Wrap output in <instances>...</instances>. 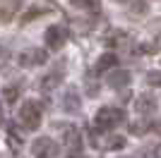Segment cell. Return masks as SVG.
<instances>
[{
  "instance_id": "11",
  "label": "cell",
  "mask_w": 161,
  "mask_h": 158,
  "mask_svg": "<svg viewBox=\"0 0 161 158\" xmlns=\"http://www.w3.org/2000/svg\"><path fill=\"white\" fill-rule=\"evenodd\" d=\"M63 82V74L60 72H53V74H46V77L41 79V89H46V91H51V89H55V86Z\"/></svg>"
},
{
  "instance_id": "15",
  "label": "cell",
  "mask_w": 161,
  "mask_h": 158,
  "mask_svg": "<svg viewBox=\"0 0 161 158\" xmlns=\"http://www.w3.org/2000/svg\"><path fill=\"white\" fill-rule=\"evenodd\" d=\"M130 10H132V14H147V0H130Z\"/></svg>"
},
{
  "instance_id": "9",
  "label": "cell",
  "mask_w": 161,
  "mask_h": 158,
  "mask_svg": "<svg viewBox=\"0 0 161 158\" xmlns=\"http://www.w3.org/2000/svg\"><path fill=\"white\" fill-rule=\"evenodd\" d=\"M113 65H118V55H115V53H103V55L96 60L94 70L96 72H106V70H111Z\"/></svg>"
},
{
  "instance_id": "14",
  "label": "cell",
  "mask_w": 161,
  "mask_h": 158,
  "mask_svg": "<svg viewBox=\"0 0 161 158\" xmlns=\"http://www.w3.org/2000/svg\"><path fill=\"white\" fill-rule=\"evenodd\" d=\"M128 129H130V134H137V137H142V134H147V132L152 129V125H149V122H130Z\"/></svg>"
},
{
  "instance_id": "1",
  "label": "cell",
  "mask_w": 161,
  "mask_h": 158,
  "mask_svg": "<svg viewBox=\"0 0 161 158\" xmlns=\"http://www.w3.org/2000/svg\"><path fill=\"white\" fill-rule=\"evenodd\" d=\"M123 122H128V115H125V110L120 105H103L94 115V125L101 132H111L118 125H123Z\"/></svg>"
},
{
  "instance_id": "18",
  "label": "cell",
  "mask_w": 161,
  "mask_h": 158,
  "mask_svg": "<svg viewBox=\"0 0 161 158\" xmlns=\"http://www.w3.org/2000/svg\"><path fill=\"white\" fill-rule=\"evenodd\" d=\"M10 58H12L10 48H7V46H0V67H5L7 62H10Z\"/></svg>"
},
{
  "instance_id": "12",
  "label": "cell",
  "mask_w": 161,
  "mask_h": 158,
  "mask_svg": "<svg viewBox=\"0 0 161 158\" xmlns=\"http://www.w3.org/2000/svg\"><path fill=\"white\" fill-rule=\"evenodd\" d=\"M72 7L82 12H99V0H72Z\"/></svg>"
},
{
  "instance_id": "16",
  "label": "cell",
  "mask_w": 161,
  "mask_h": 158,
  "mask_svg": "<svg viewBox=\"0 0 161 158\" xmlns=\"http://www.w3.org/2000/svg\"><path fill=\"white\" fill-rule=\"evenodd\" d=\"M123 146H125V139L123 137H108V144H106V149H123Z\"/></svg>"
},
{
  "instance_id": "8",
  "label": "cell",
  "mask_w": 161,
  "mask_h": 158,
  "mask_svg": "<svg viewBox=\"0 0 161 158\" xmlns=\"http://www.w3.org/2000/svg\"><path fill=\"white\" fill-rule=\"evenodd\" d=\"M135 110L140 113V115H152L156 110V98L152 93H140L135 98Z\"/></svg>"
},
{
  "instance_id": "21",
  "label": "cell",
  "mask_w": 161,
  "mask_h": 158,
  "mask_svg": "<svg viewBox=\"0 0 161 158\" xmlns=\"http://www.w3.org/2000/svg\"><path fill=\"white\" fill-rule=\"evenodd\" d=\"M113 3H130V0H113Z\"/></svg>"
},
{
  "instance_id": "17",
  "label": "cell",
  "mask_w": 161,
  "mask_h": 158,
  "mask_svg": "<svg viewBox=\"0 0 161 158\" xmlns=\"http://www.w3.org/2000/svg\"><path fill=\"white\" fill-rule=\"evenodd\" d=\"M43 12H46V10H41V7H34V10H29V12L22 17V24H27V22L36 19V17H39V14H43Z\"/></svg>"
},
{
  "instance_id": "2",
  "label": "cell",
  "mask_w": 161,
  "mask_h": 158,
  "mask_svg": "<svg viewBox=\"0 0 161 158\" xmlns=\"http://www.w3.org/2000/svg\"><path fill=\"white\" fill-rule=\"evenodd\" d=\"M17 120H19V125L24 127V129L34 132L41 127V105L36 103V101H24L19 108V113H17Z\"/></svg>"
},
{
  "instance_id": "3",
  "label": "cell",
  "mask_w": 161,
  "mask_h": 158,
  "mask_svg": "<svg viewBox=\"0 0 161 158\" xmlns=\"http://www.w3.org/2000/svg\"><path fill=\"white\" fill-rule=\"evenodd\" d=\"M67 39H70V34H67V26H60V24L48 26L46 34H43V43H46L51 50H60V48L67 43Z\"/></svg>"
},
{
  "instance_id": "10",
  "label": "cell",
  "mask_w": 161,
  "mask_h": 158,
  "mask_svg": "<svg viewBox=\"0 0 161 158\" xmlns=\"http://www.w3.org/2000/svg\"><path fill=\"white\" fill-rule=\"evenodd\" d=\"M63 108H65L67 113H80V96H77L75 89H70V91L63 96Z\"/></svg>"
},
{
  "instance_id": "6",
  "label": "cell",
  "mask_w": 161,
  "mask_h": 158,
  "mask_svg": "<svg viewBox=\"0 0 161 158\" xmlns=\"http://www.w3.org/2000/svg\"><path fill=\"white\" fill-rule=\"evenodd\" d=\"M31 153L34 156H58L60 149H58V144L53 139L39 137V139H34V144H31Z\"/></svg>"
},
{
  "instance_id": "20",
  "label": "cell",
  "mask_w": 161,
  "mask_h": 158,
  "mask_svg": "<svg viewBox=\"0 0 161 158\" xmlns=\"http://www.w3.org/2000/svg\"><path fill=\"white\" fill-rule=\"evenodd\" d=\"M0 125H3V108H0Z\"/></svg>"
},
{
  "instance_id": "19",
  "label": "cell",
  "mask_w": 161,
  "mask_h": 158,
  "mask_svg": "<svg viewBox=\"0 0 161 158\" xmlns=\"http://www.w3.org/2000/svg\"><path fill=\"white\" fill-rule=\"evenodd\" d=\"M147 84L161 86V72H149V74H147Z\"/></svg>"
},
{
  "instance_id": "5",
  "label": "cell",
  "mask_w": 161,
  "mask_h": 158,
  "mask_svg": "<svg viewBox=\"0 0 161 158\" xmlns=\"http://www.w3.org/2000/svg\"><path fill=\"white\" fill-rule=\"evenodd\" d=\"M63 144L67 146V153H70V156H80V153L84 151V149H82V137L75 127H65V132H63Z\"/></svg>"
},
{
  "instance_id": "4",
  "label": "cell",
  "mask_w": 161,
  "mask_h": 158,
  "mask_svg": "<svg viewBox=\"0 0 161 158\" xmlns=\"http://www.w3.org/2000/svg\"><path fill=\"white\" fill-rule=\"evenodd\" d=\"M17 60H19L22 67H39V65H43L48 60V53L43 50V48H27V50L19 53Z\"/></svg>"
},
{
  "instance_id": "7",
  "label": "cell",
  "mask_w": 161,
  "mask_h": 158,
  "mask_svg": "<svg viewBox=\"0 0 161 158\" xmlns=\"http://www.w3.org/2000/svg\"><path fill=\"white\" fill-rule=\"evenodd\" d=\"M130 82H132V74H130L128 70H113V72L106 77V84L111 86V89H125Z\"/></svg>"
},
{
  "instance_id": "13",
  "label": "cell",
  "mask_w": 161,
  "mask_h": 158,
  "mask_svg": "<svg viewBox=\"0 0 161 158\" xmlns=\"http://www.w3.org/2000/svg\"><path fill=\"white\" fill-rule=\"evenodd\" d=\"M17 98H19V89L17 86H12V84L3 86V101L5 103H17Z\"/></svg>"
}]
</instances>
